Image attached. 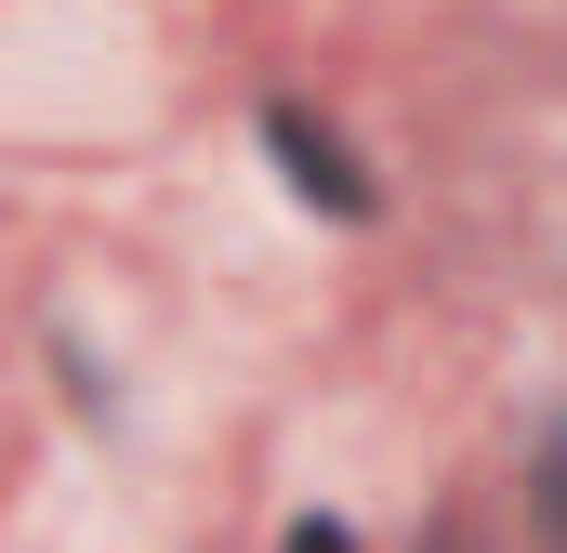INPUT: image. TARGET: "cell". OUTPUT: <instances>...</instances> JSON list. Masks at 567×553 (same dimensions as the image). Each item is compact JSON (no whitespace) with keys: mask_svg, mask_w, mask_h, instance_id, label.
<instances>
[{"mask_svg":"<svg viewBox=\"0 0 567 553\" xmlns=\"http://www.w3.org/2000/svg\"><path fill=\"white\" fill-rule=\"evenodd\" d=\"M449 553H462V541H449Z\"/></svg>","mask_w":567,"mask_h":553,"instance_id":"cell-3","label":"cell"},{"mask_svg":"<svg viewBox=\"0 0 567 553\" xmlns=\"http://www.w3.org/2000/svg\"><path fill=\"white\" fill-rule=\"evenodd\" d=\"M265 145H278V158H290V185H303V198H317V211H343V225H357V211H370V185H357V158H343V145L317 133V119H303V106H278V119H265Z\"/></svg>","mask_w":567,"mask_h":553,"instance_id":"cell-1","label":"cell"},{"mask_svg":"<svg viewBox=\"0 0 567 553\" xmlns=\"http://www.w3.org/2000/svg\"><path fill=\"white\" fill-rule=\"evenodd\" d=\"M290 553H357V541H343L330 514H303V528H290Z\"/></svg>","mask_w":567,"mask_h":553,"instance_id":"cell-2","label":"cell"}]
</instances>
